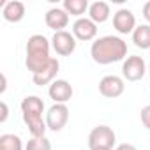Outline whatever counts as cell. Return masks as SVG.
<instances>
[{
	"instance_id": "cell-21",
	"label": "cell",
	"mask_w": 150,
	"mask_h": 150,
	"mask_svg": "<svg viewBox=\"0 0 150 150\" xmlns=\"http://www.w3.org/2000/svg\"><path fill=\"white\" fill-rule=\"evenodd\" d=\"M0 108H2V115H0V124H4V122L7 120V117H9V108H7V103H6V101H2V103H0Z\"/></svg>"
},
{
	"instance_id": "cell-23",
	"label": "cell",
	"mask_w": 150,
	"mask_h": 150,
	"mask_svg": "<svg viewBox=\"0 0 150 150\" xmlns=\"http://www.w3.org/2000/svg\"><path fill=\"white\" fill-rule=\"evenodd\" d=\"M115 150H138V148L132 143H120V145L115 146Z\"/></svg>"
},
{
	"instance_id": "cell-11",
	"label": "cell",
	"mask_w": 150,
	"mask_h": 150,
	"mask_svg": "<svg viewBox=\"0 0 150 150\" xmlns=\"http://www.w3.org/2000/svg\"><path fill=\"white\" fill-rule=\"evenodd\" d=\"M72 94V85L67 80H55L48 88V96L50 99H53L55 104H65L67 101H71Z\"/></svg>"
},
{
	"instance_id": "cell-3",
	"label": "cell",
	"mask_w": 150,
	"mask_h": 150,
	"mask_svg": "<svg viewBox=\"0 0 150 150\" xmlns=\"http://www.w3.org/2000/svg\"><path fill=\"white\" fill-rule=\"evenodd\" d=\"M27 58H25V65L32 74H37L39 71H42L50 60L53 57H50V50H51V41H48L44 35L41 34H34L28 37L27 41Z\"/></svg>"
},
{
	"instance_id": "cell-2",
	"label": "cell",
	"mask_w": 150,
	"mask_h": 150,
	"mask_svg": "<svg viewBox=\"0 0 150 150\" xmlns=\"http://www.w3.org/2000/svg\"><path fill=\"white\" fill-rule=\"evenodd\" d=\"M21 115H23V122L28 127V132L34 138H41L46 136V118H42L44 113V103L41 97L37 96H27L21 101Z\"/></svg>"
},
{
	"instance_id": "cell-13",
	"label": "cell",
	"mask_w": 150,
	"mask_h": 150,
	"mask_svg": "<svg viewBox=\"0 0 150 150\" xmlns=\"http://www.w3.org/2000/svg\"><path fill=\"white\" fill-rule=\"evenodd\" d=\"M58 69H60V62H58L57 58H51L50 64H48L42 71H39L37 74H32V81H34L35 85H39V87H42V85H51V83L57 80Z\"/></svg>"
},
{
	"instance_id": "cell-19",
	"label": "cell",
	"mask_w": 150,
	"mask_h": 150,
	"mask_svg": "<svg viewBox=\"0 0 150 150\" xmlns=\"http://www.w3.org/2000/svg\"><path fill=\"white\" fill-rule=\"evenodd\" d=\"M25 150H51V141L46 136L41 138H30L25 145Z\"/></svg>"
},
{
	"instance_id": "cell-12",
	"label": "cell",
	"mask_w": 150,
	"mask_h": 150,
	"mask_svg": "<svg viewBox=\"0 0 150 150\" xmlns=\"http://www.w3.org/2000/svg\"><path fill=\"white\" fill-rule=\"evenodd\" d=\"M44 21H46V25H48L51 30L62 32V30L67 28V25H69V14H67V11H65L64 7H51V9L46 11Z\"/></svg>"
},
{
	"instance_id": "cell-1",
	"label": "cell",
	"mask_w": 150,
	"mask_h": 150,
	"mask_svg": "<svg viewBox=\"0 0 150 150\" xmlns=\"http://www.w3.org/2000/svg\"><path fill=\"white\" fill-rule=\"evenodd\" d=\"M90 57L99 65H108L127 58V42L118 35H103L90 46Z\"/></svg>"
},
{
	"instance_id": "cell-17",
	"label": "cell",
	"mask_w": 150,
	"mask_h": 150,
	"mask_svg": "<svg viewBox=\"0 0 150 150\" xmlns=\"http://www.w3.org/2000/svg\"><path fill=\"white\" fill-rule=\"evenodd\" d=\"M62 7L67 11V14L71 16H76V18H83L85 13H88L90 4L87 0H64Z\"/></svg>"
},
{
	"instance_id": "cell-26",
	"label": "cell",
	"mask_w": 150,
	"mask_h": 150,
	"mask_svg": "<svg viewBox=\"0 0 150 150\" xmlns=\"http://www.w3.org/2000/svg\"><path fill=\"white\" fill-rule=\"evenodd\" d=\"M148 72H150V62H148Z\"/></svg>"
},
{
	"instance_id": "cell-15",
	"label": "cell",
	"mask_w": 150,
	"mask_h": 150,
	"mask_svg": "<svg viewBox=\"0 0 150 150\" xmlns=\"http://www.w3.org/2000/svg\"><path fill=\"white\" fill-rule=\"evenodd\" d=\"M110 14H111L110 4H108V2H103V0L92 2V4H90V7H88V18H90L96 25L108 21Z\"/></svg>"
},
{
	"instance_id": "cell-9",
	"label": "cell",
	"mask_w": 150,
	"mask_h": 150,
	"mask_svg": "<svg viewBox=\"0 0 150 150\" xmlns=\"http://www.w3.org/2000/svg\"><path fill=\"white\" fill-rule=\"evenodd\" d=\"M72 35L76 37V41H94L97 35V25L90 20V18H78L76 21L72 23Z\"/></svg>"
},
{
	"instance_id": "cell-7",
	"label": "cell",
	"mask_w": 150,
	"mask_h": 150,
	"mask_svg": "<svg viewBox=\"0 0 150 150\" xmlns=\"http://www.w3.org/2000/svg\"><path fill=\"white\" fill-rule=\"evenodd\" d=\"M76 37H74L71 32L67 30H62V32H55L53 37H51V48L55 50L57 55L60 57H69L74 53L76 50Z\"/></svg>"
},
{
	"instance_id": "cell-22",
	"label": "cell",
	"mask_w": 150,
	"mask_h": 150,
	"mask_svg": "<svg viewBox=\"0 0 150 150\" xmlns=\"http://www.w3.org/2000/svg\"><path fill=\"white\" fill-rule=\"evenodd\" d=\"M143 18L148 21V25H150V2H145L143 4Z\"/></svg>"
},
{
	"instance_id": "cell-8",
	"label": "cell",
	"mask_w": 150,
	"mask_h": 150,
	"mask_svg": "<svg viewBox=\"0 0 150 150\" xmlns=\"http://www.w3.org/2000/svg\"><path fill=\"white\" fill-rule=\"evenodd\" d=\"M124 90H125L124 78L117 76V74H108V76H104L99 81V92H101V96H104L108 99L120 97L124 94Z\"/></svg>"
},
{
	"instance_id": "cell-20",
	"label": "cell",
	"mask_w": 150,
	"mask_h": 150,
	"mask_svg": "<svg viewBox=\"0 0 150 150\" xmlns=\"http://www.w3.org/2000/svg\"><path fill=\"white\" fill-rule=\"evenodd\" d=\"M139 118H141V124L145 125V129L150 131V104L143 106L141 111H139Z\"/></svg>"
},
{
	"instance_id": "cell-25",
	"label": "cell",
	"mask_w": 150,
	"mask_h": 150,
	"mask_svg": "<svg viewBox=\"0 0 150 150\" xmlns=\"http://www.w3.org/2000/svg\"><path fill=\"white\" fill-rule=\"evenodd\" d=\"M92 150H111V148H92Z\"/></svg>"
},
{
	"instance_id": "cell-18",
	"label": "cell",
	"mask_w": 150,
	"mask_h": 150,
	"mask_svg": "<svg viewBox=\"0 0 150 150\" xmlns=\"http://www.w3.org/2000/svg\"><path fill=\"white\" fill-rule=\"evenodd\" d=\"M0 150H23V141L18 134L6 132L0 136Z\"/></svg>"
},
{
	"instance_id": "cell-16",
	"label": "cell",
	"mask_w": 150,
	"mask_h": 150,
	"mask_svg": "<svg viewBox=\"0 0 150 150\" xmlns=\"http://www.w3.org/2000/svg\"><path fill=\"white\" fill-rule=\"evenodd\" d=\"M132 42L139 50H150V25H138L132 32Z\"/></svg>"
},
{
	"instance_id": "cell-5",
	"label": "cell",
	"mask_w": 150,
	"mask_h": 150,
	"mask_svg": "<svg viewBox=\"0 0 150 150\" xmlns=\"http://www.w3.org/2000/svg\"><path fill=\"white\" fill-rule=\"evenodd\" d=\"M148 67L143 60V57L139 55H131L122 62V76L127 81H139L145 74H146Z\"/></svg>"
},
{
	"instance_id": "cell-24",
	"label": "cell",
	"mask_w": 150,
	"mask_h": 150,
	"mask_svg": "<svg viewBox=\"0 0 150 150\" xmlns=\"http://www.w3.org/2000/svg\"><path fill=\"white\" fill-rule=\"evenodd\" d=\"M7 88V78H6V74H2V87H0V94H4Z\"/></svg>"
},
{
	"instance_id": "cell-14",
	"label": "cell",
	"mask_w": 150,
	"mask_h": 150,
	"mask_svg": "<svg viewBox=\"0 0 150 150\" xmlns=\"http://www.w3.org/2000/svg\"><path fill=\"white\" fill-rule=\"evenodd\" d=\"M2 16L9 23H18L25 18V4L20 0H9L2 7Z\"/></svg>"
},
{
	"instance_id": "cell-4",
	"label": "cell",
	"mask_w": 150,
	"mask_h": 150,
	"mask_svg": "<svg viewBox=\"0 0 150 150\" xmlns=\"http://www.w3.org/2000/svg\"><path fill=\"white\" fill-rule=\"evenodd\" d=\"M117 141V134L110 125H97L88 134V148H111Z\"/></svg>"
},
{
	"instance_id": "cell-6",
	"label": "cell",
	"mask_w": 150,
	"mask_h": 150,
	"mask_svg": "<svg viewBox=\"0 0 150 150\" xmlns=\"http://www.w3.org/2000/svg\"><path fill=\"white\" fill-rule=\"evenodd\" d=\"M69 122V108L67 104H53L46 111V125L50 131L58 132Z\"/></svg>"
},
{
	"instance_id": "cell-10",
	"label": "cell",
	"mask_w": 150,
	"mask_h": 150,
	"mask_svg": "<svg viewBox=\"0 0 150 150\" xmlns=\"http://www.w3.org/2000/svg\"><path fill=\"white\" fill-rule=\"evenodd\" d=\"M136 27H138L136 25V16L132 14L131 9L122 7V9H118L113 14V28L118 34H131L132 35V32H134Z\"/></svg>"
}]
</instances>
